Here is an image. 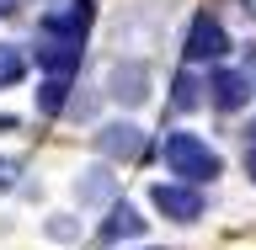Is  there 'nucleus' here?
I'll use <instances>...</instances> for the list:
<instances>
[{"instance_id": "f257e3e1", "label": "nucleus", "mask_w": 256, "mask_h": 250, "mask_svg": "<svg viewBox=\"0 0 256 250\" xmlns=\"http://www.w3.org/2000/svg\"><path fill=\"white\" fill-rule=\"evenodd\" d=\"M160 155H166L171 176H182V181H192V187H203V181H214V176L224 171V160L214 155V149H208L198 133H166Z\"/></svg>"}, {"instance_id": "f03ea898", "label": "nucleus", "mask_w": 256, "mask_h": 250, "mask_svg": "<svg viewBox=\"0 0 256 250\" xmlns=\"http://www.w3.org/2000/svg\"><path fill=\"white\" fill-rule=\"evenodd\" d=\"M150 203H155L166 219H176V224H198L203 219V192L192 187V181H160V187L150 192Z\"/></svg>"}, {"instance_id": "7ed1b4c3", "label": "nucleus", "mask_w": 256, "mask_h": 250, "mask_svg": "<svg viewBox=\"0 0 256 250\" xmlns=\"http://www.w3.org/2000/svg\"><path fill=\"white\" fill-rule=\"evenodd\" d=\"M224 53H230V32L214 16H198L187 32V64H219Z\"/></svg>"}, {"instance_id": "20e7f679", "label": "nucleus", "mask_w": 256, "mask_h": 250, "mask_svg": "<svg viewBox=\"0 0 256 250\" xmlns=\"http://www.w3.org/2000/svg\"><path fill=\"white\" fill-rule=\"evenodd\" d=\"M91 16H96L91 0H59V5L43 16V37H86Z\"/></svg>"}, {"instance_id": "39448f33", "label": "nucleus", "mask_w": 256, "mask_h": 250, "mask_svg": "<svg viewBox=\"0 0 256 250\" xmlns=\"http://www.w3.org/2000/svg\"><path fill=\"white\" fill-rule=\"evenodd\" d=\"M107 96L118 101V107H139L144 96H150V69H144V64H112Z\"/></svg>"}, {"instance_id": "423d86ee", "label": "nucleus", "mask_w": 256, "mask_h": 250, "mask_svg": "<svg viewBox=\"0 0 256 250\" xmlns=\"http://www.w3.org/2000/svg\"><path fill=\"white\" fill-rule=\"evenodd\" d=\"M208 91H214V107L219 112H235V107H246V96H251L256 85H251L246 69H219V75L208 80Z\"/></svg>"}, {"instance_id": "0eeeda50", "label": "nucleus", "mask_w": 256, "mask_h": 250, "mask_svg": "<svg viewBox=\"0 0 256 250\" xmlns=\"http://www.w3.org/2000/svg\"><path fill=\"white\" fill-rule=\"evenodd\" d=\"M96 149H102L107 160H134L144 149V133L134 123H107L102 133H96Z\"/></svg>"}, {"instance_id": "6e6552de", "label": "nucleus", "mask_w": 256, "mask_h": 250, "mask_svg": "<svg viewBox=\"0 0 256 250\" xmlns=\"http://www.w3.org/2000/svg\"><path fill=\"white\" fill-rule=\"evenodd\" d=\"M38 64H43L48 75H70V69H80V37H43Z\"/></svg>"}, {"instance_id": "1a4fd4ad", "label": "nucleus", "mask_w": 256, "mask_h": 250, "mask_svg": "<svg viewBox=\"0 0 256 250\" xmlns=\"http://www.w3.org/2000/svg\"><path fill=\"white\" fill-rule=\"evenodd\" d=\"M112 192H118V176H107L102 165H96V171H80V181H75V197H80V208L112 203Z\"/></svg>"}, {"instance_id": "9d476101", "label": "nucleus", "mask_w": 256, "mask_h": 250, "mask_svg": "<svg viewBox=\"0 0 256 250\" xmlns=\"http://www.w3.org/2000/svg\"><path fill=\"white\" fill-rule=\"evenodd\" d=\"M144 235V219L139 213H134V208H112L107 213V224H102V245H118V240H139Z\"/></svg>"}, {"instance_id": "9b49d317", "label": "nucleus", "mask_w": 256, "mask_h": 250, "mask_svg": "<svg viewBox=\"0 0 256 250\" xmlns=\"http://www.w3.org/2000/svg\"><path fill=\"white\" fill-rule=\"evenodd\" d=\"M64 96H70V75H48L43 85H38V112H64Z\"/></svg>"}, {"instance_id": "f8f14e48", "label": "nucleus", "mask_w": 256, "mask_h": 250, "mask_svg": "<svg viewBox=\"0 0 256 250\" xmlns=\"http://www.w3.org/2000/svg\"><path fill=\"white\" fill-rule=\"evenodd\" d=\"M22 75H27V59H22V48H16V43H0V85H16Z\"/></svg>"}, {"instance_id": "ddd939ff", "label": "nucleus", "mask_w": 256, "mask_h": 250, "mask_svg": "<svg viewBox=\"0 0 256 250\" xmlns=\"http://www.w3.org/2000/svg\"><path fill=\"white\" fill-rule=\"evenodd\" d=\"M176 107L187 112V107H198V85H192V75H182L176 80Z\"/></svg>"}, {"instance_id": "4468645a", "label": "nucleus", "mask_w": 256, "mask_h": 250, "mask_svg": "<svg viewBox=\"0 0 256 250\" xmlns=\"http://www.w3.org/2000/svg\"><path fill=\"white\" fill-rule=\"evenodd\" d=\"M0 187H16V160L0 155Z\"/></svg>"}, {"instance_id": "2eb2a0df", "label": "nucleus", "mask_w": 256, "mask_h": 250, "mask_svg": "<svg viewBox=\"0 0 256 250\" xmlns=\"http://www.w3.org/2000/svg\"><path fill=\"white\" fill-rule=\"evenodd\" d=\"M48 235H54V240H70V235H75V224H64V219H54V224H48Z\"/></svg>"}, {"instance_id": "dca6fc26", "label": "nucleus", "mask_w": 256, "mask_h": 250, "mask_svg": "<svg viewBox=\"0 0 256 250\" xmlns=\"http://www.w3.org/2000/svg\"><path fill=\"white\" fill-rule=\"evenodd\" d=\"M246 171H251V181H256V149H251V155H246Z\"/></svg>"}, {"instance_id": "f3484780", "label": "nucleus", "mask_w": 256, "mask_h": 250, "mask_svg": "<svg viewBox=\"0 0 256 250\" xmlns=\"http://www.w3.org/2000/svg\"><path fill=\"white\" fill-rule=\"evenodd\" d=\"M6 11H11V0H0V16H6Z\"/></svg>"}]
</instances>
